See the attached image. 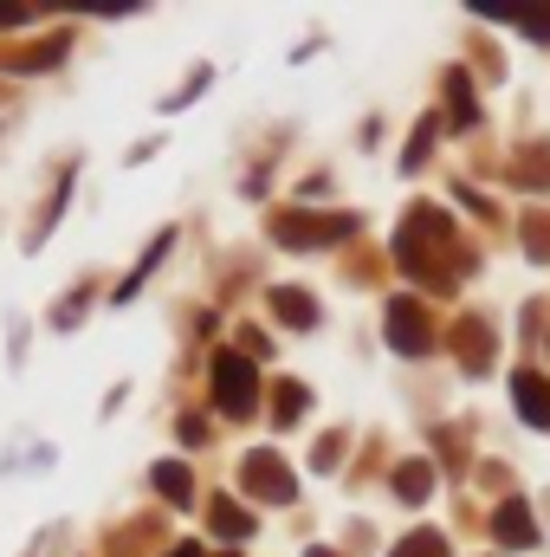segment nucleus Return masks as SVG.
<instances>
[{
	"label": "nucleus",
	"mask_w": 550,
	"mask_h": 557,
	"mask_svg": "<svg viewBox=\"0 0 550 557\" xmlns=\"http://www.w3.org/2000/svg\"><path fill=\"white\" fill-rule=\"evenodd\" d=\"M447 240H453L447 214H440V208H414V214H409V227L396 234V260H402L409 273H421L427 285H447V273H440V260H434V253H440Z\"/></svg>",
	"instance_id": "1"
},
{
	"label": "nucleus",
	"mask_w": 550,
	"mask_h": 557,
	"mask_svg": "<svg viewBox=\"0 0 550 557\" xmlns=\"http://www.w3.org/2000/svg\"><path fill=\"white\" fill-rule=\"evenodd\" d=\"M214 403H221V416H253V403H260V370H253L247 357L221 350V357H214Z\"/></svg>",
	"instance_id": "2"
},
{
	"label": "nucleus",
	"mask_w": 550,
	"mask_h": 557,
	"mask_svg": "<svg viewBox=\"0 0 550 557\" xmlns=\"http://www.w3.org/2000/svg\"><path fill=\"white\" fill-rule=\"evenodd\" d=\"M350 227H357L350 214H278L273 221L278 247H330V240H343Z\"/></svg>",
	"instance_id": "3"
},
{
	"label": "nucleus",
	"mask_w": 550,
	"mask_h": 557,
	"mask_svg": "<svg viewBox=\"0 0 550 557\" xmlns=\"http://www.w3.org/2000/svg\"><path fill=\"white\" fill-rule=\"evenodd\" d=\"M240 480H247V493H253V499H266V506H291V499H298V486H291V473H285V460H278V454H247Z\"/></svg>",
	"instance_id": "4"
},
{
	"label": "nucleus",
	"mask_w": 550,
	"mask_h": 557,
	"mask_svg": "<svg viewBox=\"0 0 550 557\" xmlns=\"http://www.w3.org/2000/svg\"><path fill=\"white\" fill-rule=\"evenodd\" d=\"M389 344H396L402 357H427V350H434V331H427V311H421L414 298H396V305H389Z\"/></svg>",
	"instance_id": "5"
},
{
	"label": "nucleus",
	"mask_w": 550,
	"mask_h": 557,
	"mask_svg": "<svg viewBox=\"0 0 550 557\" xmlns=\"http://www.w3.org/2000/svg\"><path fill=\"white\" fill-rule=\"evenodd\" d=\"M466 13L499 20V26H518V33H532V39H550V7H518V0H466Z\"/></svg>",
	"instance_id": "6"
},
{
	"label": "nucleus",
	"mask_w": 550,
	"mask_h": 557,
	"mask_svg": "<svg viewBox=\"0 0 550 557\" xmlns=\"http://www.w3.org/2000/svg\"><path fill=\"white\" fill-rule=\"evenodd\" d=\"M492 532H499V545H518V552L538 545V525H532V506H525V499H505V506L492 512Z\"/></svg>",
	"instance_id": "7"
},
{
	"label": "nucleus",
	"mask_w": 550,
	"mask_h": 557,
	"mask_svg": "<svg viewBox=\"0 0 550 557\" xmlns=\"http://www.w3.org/2000/svg\"><path fill=\"white\" fill-rule=\"evenodd\" d=\"M266 305H273L291 331H311V324H317V298H311V292H298V285H273V298H266Z\"/></svg>",
	"instance_id": "8"
},
{
	"label": "nucleus",
	"mask_w": 550,
	"mask_h": 557,
	"mask_svg": "<svg viewBox=\"0 0 550 557\" xmlns=\"http://www.w3.org/2000/svg\"><path fill=\"white\" fill-rule=\"evenodd\" d=\"M512 403H518V416L532 428H550V389L538 376H512Z\"/></svg>",
	"instance_id": "9"
},
{
	"label": "nucleus",
	"mask_w": 550,
	"mask_h": 557,
	"mask_svg": "<svg viewBox=\"0 0 550 557\" xmlns=\"http://www.w3.org/2000/svg\"><path fill=\"white\" fill-rule=\"evenodd\" d=\"M208 519H214V532H221L227 545H240V539L253 532V519H247V512H240L234 499H208Z\"/></svg>",
	"instance_id": "10"
},
{
	"label": "nucleus",
	"mask_w": 550,
	"mask_h": 557,
	"mask_svg": "<svg viewBox=\"0 0 550 557\" xmlns=\"http://www.w3.org/2000/svg\"><path fill=\"white\" fill-rule=\"evenodd\" d=\"M396 493L421 506V499L434 493V467H427V460H409V467H396Z\"/></svg>",
	"instance_id": "11"
},
{
	"label": "nucleus",
	"mask_w": 550,
	"mask_h": 557,
	"mask_svg": "<svg viewBox=\"0 0 550 557\" xmlns=\"http://www.w3.org/2000/svg\"><path fill=\"white\" fill-rule=\"evenodd\" d=\"M447 98H453V131H473V124H479V98L466 91V78H460V72L447 78Z\"/></svg>",
	"instance_id": "12"
},
{
	"label": "nucleus",
	"mask_w": 550,
	"mask_h": 557,
	"mask_svg": "<svg viewBox=\"0 0 550 557\" xmlns=\"http://www.w3.org/2000/svg\"><path fill=\"white\" fill-rule=\"evenodd\" d=\"M460 363H466V370H486V363H492V337H486V324H466V331H460Z\"/></svg>",
	"instance_id": "13"
},
{
	"label": "nucleus",
	"mask_w": 550,
	"mask_h": 557,
	"mask_svg": "<svg viewBox=\"0 0 550 557\" xmlns=\"http://www.w3.org/2000/svg\"><path fill=\"white\" fill-rule=\"evenodd\" d=\"M155 486H162V499H168V506H188V499H195V493H188V467H182V460H162V467H155Z\"/></svg>",
	"instance_id": "14"
},
{
	"label": "nucleus",
	"mask_w": 550,
	"mask_h": 557,
	"mask_svg": "<svg viewBox=\"0 0 550 557\" xmlns=\"http://www.w3.org/2000/svg\"><path fill=\"white\" fill-rule=\"evenodd\" d=\"M59 7H72V13H104V20H117V13H142L137 0H59Z\"/></svg>",
	"instance_id": "15"
},
{
	"label": "nucleus",
	"mask_w": 550,
	"mask_h": 557,
	"mask_svg": "<svg viewBox=\"0 0 550 557\" xmlns=\"http://www.w3.org/2000/svg\"><path fill=\"white\" fill-rule=\"evenodd\" d=\"M389 557H447V545H440V532H414L409 545H396Z\"/></svg>",
	"instance_id": "16"
},
{
	"label": "nucleus",
	"mask_w": 550,
	"mask_h": 557,
	"mask_svg": "<svg viewBox=\"0 0 550 557\" xmlns=\"http://www.w3.org/2000/svg\"><path fill=\"white\" fill-rule=\"evenodd\" d=\"M298 409H304V389H298V383H285V389H278V403H273L278 428H285V421H298Z\"/></svg>",
	"instance_id": "17"
},
{
	"label": "nucleus",
	"mask_w": 550,
	"mask_h": 557,
	"mask_svg": "<svg viewBox=\"0 0 550 557\" xmlns=\"http://www.w3.org/2000/svg\"><path fill=\"white\" fill-rule=\"evenodd\" d=\"M26 13H33V7H20V0H0V33H7V26H26Z\"/></svg>",
	"instance_id": "18"
},
{
	"label": "nucleus",
	"mask_w": 550,
	"mask_h": 557,
	"mask_svg": "<svg viewBox=\"0 0 550 557\" xmlns=\"http://www.w3.org/2000/svg\"><path fill=\"white\" fill-rule=\"evenodd\" d=\"M427 143H434V124H421V131L409 137V169L421 162V156H427Z\"/></svg>",
	"instance_id": "19"
},
{
	"label": "nucleus",
	"mask_w": 550,
	"mask_h": 557,
	"mask_svg": "<svg viewBox=\"0 0 550 557\" xmlns=\"http://www.w3.org/2000/svg\"><path fill=\"white\" fill-rule=\"evenodd\" d=\"M168 557H201V552H195V545H182V552H168Z\"/></svg>",
	"instance_id": "20"
},
{
	"label": "nucleus",
	"mask_w": 550,
	"mask_h": 557,
	"mask_svg": "<svg viewBox=\"0 0 550 557\" xmlns=\"http://www.w3.org/2000/svg\"><path fill=\"white\" fill-rule=\"evenodd\" d=\"M311 557H330V552H311Z\"/></svg>",
	"instance_id": "21"
}]
</instances>
